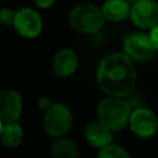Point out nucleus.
<instances>
[{
    "label": "nucleus",
    "instance_id": "nucleus-1",
    "mask_svg": "<svg viewBox=\"0 0 158 158\" xmlns=\"http://www.w3.org/2000/svg\"><path fill=\"white\" fill-rule=\"evenodd\" d=\"M96 81L107 96L125 98L130 95L137 84L135 60L120 52L105 56L98 65Z\"/></svg>",
    "mask_w": 158,
    "mask_h": 158
},
{
    "label": "nucleus",
    "instance_id": "nucleus-2",
    "mask_svg": "<svg viewBox=\"0 0 158 158\" xmlns=\"http://www.w3.org/2000/svg\"><path fill=\"white\" fill-rule=\"evenodd\" d=\"M131 112V105L126 100L114 96L102 99L96 109L99 121L111 131H120L125 128L130 122Z\"/></svg>",
    "mask_w": 158,
    "mask_h": 158
},
{
    "label": "nucleus",
    "instance_id": "nucleus-3",
    "mask_svg": "<svg viewBox=\"0 0 158 158\" xmlns=\"http://www.w3.org/2000/svg\"><path fill=\"white\" fill-rule=\"evenodd\" d=\"M105 16L98 6L93 4H79L70 10L69 23L80 33L94 35L98 33L105 25Z\"/></svg>",
    "mask_w": 158,
    "mask_h": 158
},
{
    "label": "nucleus",
    "instance_id": "nucleus-4",
    "mask_svg": "<svg viewBox=\"0 0 158 158\" xmlns=\"http://www.w3.org/2000/svg\"><path fill=\"white\" fill-rule=\"evenodd\" d=\"M73 123V116L70 109L63 102H53L52 106L44 111L43 126L46 132L57 138L65 136L69 132Z\"/></svg>",
    "mask_w": 158,
    "mask_h": 158
},
{
    "label": "nucleus",
    "instance_id": "nucleus-5",
    "mask_svg": "<svg viewBox=\"0 0 158 158\" xmlns=\"http://www.w3.org/2000/svg\"><path fill=\"white\" fill-rule=\"evenodd\" d=\"M123 53H126L132 60L144 62L153 57L156 47L153 46L149 35L143 32H133L125 38Z\"/></svg>",
    "mask_w": 158,
    "mask_h": 158
},
{
    "label": "nucleus",
    "instance_id": "nucleus-6",
    "mask_svg": "<svg viewBox=\"0 0 158 158\" xmlns=\"http://www.w3.org/2000/svg\"><path fill=\"white\" fill-rule=\"evenodd\" d=\"M14 27L20 36L25 38H35L42 32V16L38 11L31 7H21L16 11Z\"/></svg>",
    "mask_w": 158,
    "mask_h": 158
},
{
    "label": "nucleus",
    "instance_id": "nucleus-7",
    "mask_svg": "<svg viewBox=\"0 0 158 158\" xmlns=\"http://www.w3.org/2000/svg\"><path fill=\"white\" fill-rule=\"evenodd\" d=\"M131 22L142 30H151L158 25V2L156 0H139L131 5Z\"/></svg>",
    "mask_w": 158,
    "mask_h": 158
},
{
    "label": "nucleus",
    "instance_id": "nucleus-8",
    "mask_svg": "<svg viewBox=\"0 0 158 158\" xmlns=\"http://www.w3.org/2000/svg\"><path fill=\"white\" fill-rule=\"evenodd\" d=\"M128 126L131 131L142 138H148L158 131V118L156 114L147 107H137L131 112Z\"/></svg>",
    "mask_w": 158,
    "mask_h": 158
},
{
    "label": "nucleus",
    "instance_id": "nucleus-9",
    "mask_svg": "<svg viewBox=\"0 0 158 158\" xmlns=\"http://www.w3.org/2000/svg\"><path fill=\"white\" fill-rule=\"evenodd\" d=\"M22 112V98L15 89L0 91V121L2 123L15 122Z\"/></svg>",
    "mask_w": 158,
    "mask_h": 158
},
{
    "label": "nucleus",
    "instance_id": "nucleus-10",
    "mask_svg": "<svg viewBox=\"0 0 158 158\" xmlns=\"http://www.w3.org/2000/svg\"><path fill=\"white\" fill-rule=\"evenodd\" d=\"M78 54L70 48L59 49L53 58V72L57 78H67L72 75L78 69Z\"/></svg>",
    "mask_w": 158,
    "mask_h": 158
},
{
    "label": "nucleus",
    "instance_id": "nucleus-11",
    "mask_svg": "<svg viewBox=\"0 0 158 158\" xmlns=\"http://www.w3.org/2000/svg\"><path fill=\"white\" fill-rule=\"evenodd\" d=\"M85 138L89 144L96 148H102L112 143V131L100 121L91 122L85 127Z\"/></svg>",
    "mask_w": 158,
    "mask_h": 158
},
{
    "label": "nucleus",
    "instance_id": "nucleus-12",
    "mask_svg": "<svg viewBox=\"0 0 158 158\" xmlns=\"http://www.w3.org/2000/svg\"><path fill=\"white\" fill-rule=\"evenodd\" d=\"M101 11L107 21L121 22L130 16L131 4L127 0H105Z\"/></svg>",
    "mask_w": 158,
    "mask_h": 158
},
{
    "label": "nucleus",
    "instance_id": "nucleus-13",
    "mask_svg": "<svg viewBox=\"0 0 158 158\" xmlns=\"http://www.w3.org/2000/svg\"><path fill=\"white\" fill-rule=\"evenodd\" d=\"M51 153L54 158H78L79 147L74 139L62 136L52 142Z\"/></svg>",
    "mask_w": 158,
    "mask_h": 158
},
{
    "label": "nucleus",
    "instance_id": "nucleus-14",
    "mask_svg": "<svg viewBox=\"0 0 158 158\" xmlns=\"http://www.w3.org/2000/svg\"><path fill=\"white\" fill-rule=\"evenodd\" d=\"M22 137H23V131H22L21 126L17 123V121L4 123V127H2V131L0 135V139L5 147L15 148V147L20 146V143L22 142Z\"/></svg>",
    "mask_w": 158,
    "mask_h": 158
},
{
    "label": "nucleus",
    "instance_id": "nucleus-15",
    "mask_svg": "<svg viewBox=\"0 0 158 158\" xmlns=\"http://www.w3.org/2000/svg\"><path fill=\"white\" fill-rule=\"evenodd\" d=\"M96 158H131V156L123 147L115 143H110L100 148Z\"/></svg>",
    "mask_w": 158,
    "mask_h": 158
},
{
    "label": "nucleus",
    "instance_id": "nucleus-16",
    "mask_svg": "<svg viewBox=\"0 0 158 158\" xmlns=\"http://www.w3.org/2000/svg\"><path fill=\"white\" fill-rule=\"evenodd\" d=\"M16 11H14L10 7H2L0 9V23L7 26V25H14Z\"/></svg>",
    "mask_w": 158,
    "mask_h": 158
},
{
    "label": "nucleus",
    "instance_id": "nucleus-17",
    "mask_svg": "<svg viewBox=\"0 0 158 158\" xmlns=\"http://www.w3.org/2000/svg\"><path fill=\"white\" fill-rule=\"evenodd\" d=\"M52 101H51V99L49 98H47V96H42V98H40L38 99V107L41 109V110H43V111H47L51 106H52Z\"/></svg>",
    "mask_w": 158,
    "mask_h": 158
},
{
    "label": "nucleus",
    "instance_id": "nucleus-18",
    "mask_svg": "<svg viewBox=\"0 0 158 158\" xmlns=\"http://www.w3.org/2000/svg\"><path fill=\"white\" fill-rule=\"evenodd\" d=\"M148 35L151 37V41H152L153 46L156 47V49H158V25H156L153 28H151Z\"/></svg>",
    "mask_w": 158,
    "mask_h": 158
},
{
    "label": "nucleus",
    "instance_id": "nucleus-19",
    "mask_svg": "<svg viewBox=\"0 0 158 158\" xmlns=\"http://www.w3.org/2000/svg\"><path fill=\"white\" fill-rule=\"evenodd\" d=\"M36 6L40 9H48L54 4V0H33Z\"/></svg>",
    "mask_w": 158,
    "mask_h": 158
},
{
    "label": "nucleus",
    "instance_id": "nucleus-20",
    "mask_svg": "<svg viewBox=\"0 0 158 158\" xmlns=\"http://www.w3.org/2000/svg\"><path fill=\"white\" fill-rule=\"evenodd\" d=\"M127 1H128L131 5H133V4H136V2H137V1H139V0H127Z\"/></svg>",
    "mask_w": 158,
    "mask_h": 158
},
{
    "label": "nucleus",
    "instance_id": "nucleus-21",
    "mask_svg": "<svg viewBox=\"0 0 158 158\" xmlns=\"http://www.w3.org/2000/svg\"><path fill=\"white\" fill-rule=\"evenodd\" d=\"M2 127H4V123L0 121V135H1V131H2Z\"/></svg>",
    "mask_w": 158,
    "mask_h": 158
}]
</instances>
